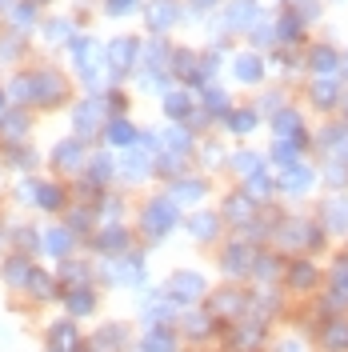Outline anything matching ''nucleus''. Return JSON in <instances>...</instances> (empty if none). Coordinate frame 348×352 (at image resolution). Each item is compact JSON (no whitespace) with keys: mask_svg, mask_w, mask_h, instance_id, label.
<instances>
[{"mask_svg":"<svg viewBox=\"0 0 348 352\" xmlns=\"http://www.w3.org/2000/svg\"><path fill=\"white\" fill-rule=\"evenodd\" d=\"M240 80H261V65L257 60H248V56H240Z\"/></svg>","mask_w":348,"mask_h":352,"instance_id":"12","label":"nucleus"},{"mask_svg":"<svg viewBox=\"0 0 348 352\" xmlns=\"http://www.w3.org/2000/svg\"><path fill=\"white\" fill-rule=\"evenodd\" d=\"M213 228H217V220H213V217H196L193 220V232L200 236V241H204V236H213Z\"/></svg>","mask_w":348,"mask_h":352,"instance_id":"13","label":"nucleus"},{"mask_svg":"<svg viewBox=\"0 0 348 352\" xmlns=\"http://www.w3.org/2000/svg\"><path fill=\"white\" fill-rule=\"evenodd\" d=\"M312 68L316 72H332L336 68V52L332 48H312Z\"/></svg>","mask_w":348,"mask_h":352,"instance_id":"5","label":"nucleus"},{"mask_svg":"<svg viewBox=\"0 0 348 352\" xmlns=\"http://www.w3.org/2000/svg\"><path fill=\"white\" fill-rule=\"evenodd\" d=\"M48 252H56V256H65L68 252V232H48Z\"/></svg>","mask_w":348,"mask_h":352,"instance_id":"10","label":"nucleus"},{"mask_svg":"<svg viewBox=\"0 0 348 352\" xmlns=\"http://www.w3.org/2000/svg\"><path fill=\"white\" fill-rule=\"evenodd\" d=\"M52 349L56 352H72L76 349V332H72V324H56V329H52Z\"/></svg>","mask_w":348,"mask_h":352,"instance_id":"3","label":"nucleus"},{"mask_svg":"<svg viewBox=\"0 0 348 352\" xmlns=\"http://www.w3.org/2000/svg\"><path fill=\"white\" fill-rule=\"evenodd\" d=\"M200 192H204V184H200V180H180L173 197H176V200H188V204H193V200H200Z\"/></svg>","mask_w":348,"mask_h":352,"instance_id":"6","label":"nucleus"},{"mask_svg":"<svg viewBox=\"0 0 348 352\" xmlns=\"http://www.w3.org/2000/svg\"><path fill=\"white\" fill-rule=\"evenodd\" d=\"M332 96H336L332 85H316V104H332Z\"/></svg>","mask_w":348,"mask_h":352,"instance_id":"19","label":"nucleus"},{"mask_svg":"<svg viewBox=\"0 0 348 352\" xmlns=\"http://www.w3.org/2000/svg\"><path fill=\"white\" fill-rule=\"evenodd\" d=\"M100 248H124V232H105L100 236Z\"/></svg>","mask_w":348,"mask_h":352,"instance_id":"17","label":"nucleus"},{"mask_svg":"<svg viewBox=\"0 0 348 352\" xmlns=\"http://www.w3.org/2000/svg\"><path fill=\"white\" fill-rule=\"evenodd\" d=\"M109 140H112V144H132L136 136H132V129L124 124V120H116V124H112V132H109Z\"/></svg>","mask_w":348,"mask_h":352,"instance_id":"8","label":"nucleus"},{"mask_svg":"<svg viewBox=\"0 0 348 352\" xmlns=\"http://www.w3.org/2000/svg\"><path fill=\"white\" fill-rule=\"evenodd\" d=\"M68 308H72V312H88V308H92V292H88V288H72Z\"/></svg>","mask_w":348,"mask_h":352,"instance_id":"7","label":"nucleus"},{"mask_svg":"<svg viewBox=\"0 0 348 352\" xmlns=\"http://www.w3.org/2000/svg\"><path fill=\"white\" fill-rule=\"evenodd\" d=\"M281 129H288V132H296V129H301L296 112H281V116H276V132H281Z\"/></svg>","mask_w":348,"mask_h":352,"instance_id":"16","label":"nucleus"},{"mask_svg":"<svg viewBox=\"0 0 348 352\" xmlns=\"http://www.w3.org/2000/svg\"><path fill=\"white\" fill-rule=\"evenodd\" d=\"M328 344L332 349H348V324H336V329L328 332Z\"/></svg>","mask_w":348,"mask_h":352,"instance_id":"14","label":"nucleus"},{"mask_svg":"<svg viewBox=\"0 0 348 352\" xmlns=\"http://www.w3.org/2000/svg\"><path fill=\"white\" fill-rule=\"evenodd\" d=\"M56 160H65V168H76L80 148H76V144H61V148H56Z\"/></svg>","mask_w":348,"mask_h":352,"instance_id":"11","label":"nucleus"},{"mask_svg":"<svg viewBox=\"0 0 348 352\" xmlns=\"http://www.w3.org/2000/svg\"><path fill=\"white\" fill-rule=\"evenodd\" d=\"M237 164H240V173H257L261 160H257V156H237Z\"/></svg>","mask_w":348,"mask_h":352,"instance_id":"20","label":"nucleus"},{"mask_svg":"<svg viewBox=\"0 0 348 352\" xmlns=\"http://www.w3.org/2000/svg\"><path fill=\"white\" fill-rule=\"evenodd\" d=\"M168 112H173V116L188 112V100H180V96H168Z\"/></svg>","mask_w":348,"mask_h":352,"instance_id":"21","label":"nucleus"},{"mask_svg":"<svg viewBox=\"0 0 348 352\" xmlns=\"http://www.w3.org/2000/svg\"><path fill=\"white\" fill-rule=\"evenodd\" d=\"M173 292H176V300H196V296L204 292V280H200L196 272H188V276H176Z\"/></svg>","mask_w":348,"mask_h":352,"instance_id":"2","label":"nucleus"},{"mask_svg":"<svg viewBox=\"0 0 348 352\" xmlns=\"http://www.w3.org/2000/svg\"><path fill=\"white\" fill-rule=\"evenodd\" d=\"M144 352H173V332L153 329L149 336H144Z\"/></svg>","mask_w":348,"mask_h":352,"instance_id":"4","label":"nucleus"},{"mask_svg":"<svg viewBox=\"0 0 348 352\" xmlns=\"http://www.w3.org/2000/svg\"><path fill=\"white\" fill-rule=\"evenodd\" d=\"M144 224H149V236H164V232L176 224L173 200H153V204H149V212H144Z\"/></svg>","mask_w":348,"mask_h":352,"instance_id":"1","label":"nucleus"},{"mask_svg":"<svg viewBox=\"0 0 348 352\" xmlns=\"http://www.w3.org/2000/svg\"><path fill=\"white\" fill-rule=\"evenodd\" d=\"M281 352H301V349H296V344H284V349Z\"/></svg>","mask_w":348,"mask_h":352,"instance_id":"22","label":"nucleus"},{"mask_svg":"<svg viewBox=\"0 0 348 352\" xmlns=\"http://www.w3.org/2000/svg\"><path fill=\"white\" fill-rule=\"evenodd\" d=\"M61 197H65L61 188H52V184H44V188H41V208H61Z\"/></svg>","mask_w":348,"mask_h":352,"instance_id":"9","label":"nucleus"},{"mask_svg":"<svg viewBox=\"0 0 348 352\" xmlns=\"http://www.w3.org/2000/svg\"><path fill=\"white\" fill-rule=\"evenodd\" d=\"M308 280H312V268H308V264H296V272H292V285H301V288H305Z\"/></svg>","mask_w":348,"mask_h":352,"instance_id":"18","label":"nucleus"},{"mask_svg":"<svg viewBox=\"0 0 348 352\" xmlns=\"http://www.w3.org/2000/svg\"><path fill=\"white\" fill-rule=\"evenodd\" d=\"M252 124H257V116H252V112H232V129H237V132H248Z\"/></svg>","mask_w":348,"mask_h":352,"instance_id":"15","label":"nucleus"}]
</instances>
